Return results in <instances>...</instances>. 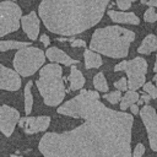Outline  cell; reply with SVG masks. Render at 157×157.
<instances>
[{"mask_svg": "<svg viewBox=\"0 0 157 157\" xmlns=\"http://www.w3.org/2000/svg\"><path fill=\"white\" fill-rule=\"evenodd\" d=\"M18 88H21L20 75L15 70L0 64V90L17 91Z\"/></svg>", "mask_w": 157, "mask_h": 157, "instance_id": "11", "label": "cell"}, {"mask_svg": "<svg viewBox=\"0 0 157 157\" xmlns=\"http://www.w3.org/2000/svg\"><path fill=\"white\" fill-rule=\"evenodd\" d=\"M93 86L98 92H108L109 87H108V82L103 72H98L93 77Z\"/></svg>", "mask_w": 157, "mask_h": 157, "instance_id": "21", "label": "cell"}, {"mask_svg": "<svg viewBox=\"0 0 157 157\" xmlns=\"http://www.w3.org/2000/svg\"><path fill=\"white\" fill-rule=\"evenodd\" d=\"M140 118L146 128L148 144L152 151L157 152V113L153 107L145 104L140 109Z\"/></svg>", "mask_w": 157, "mask_h": 157, "instance_id": "8", "label": "cell"}, {"mask_svg": "<svg viewBox=\"0 0 157 157\" xmlns=\"http://www.w3.org/2000/svg\"><path fill=\"white\" fill-rule=\"evenodd\" d=\"M108 16L117 23H126V25H139L140 23V18L134 12L108 10Z\"/></svg>", "mask_w": 157, "mask_h": 157, "instance_id": "14", "label": "cell"}, {"mask_svg": "<svg viewBox=\"0 0 157 157\" xmlns=\"http://www.w3.org/2000/svg\"><path fill=\"white\" fill-rule=\"evenodd\" d=\"M153 71L157 74V55H156V61H155V66H153Z\"/></svg>", "mask_w": 157, "mask_h": 157, "instance_id": "34", "label": "cell"}, {"mask_svg": "<svg viewBox=\"0 0 157 157\" xmlns=\"http://www.w3.org/2000/svg\"><path fill=\"white\" fill-rule=\"evenodd\" d=\"M83 59H85V67L86 69H97L102 66V56L91 49H86L83 53Z\"/></svg>", "mask_w": 157, "mask_h": 157, "instance_id": "17", "label": "cell"}, {"mask_svg": "<svg viewBox=\"0 0 157 157\" xmlns=\"http://www.w3.org/2000/svg\"><path fill=\"white\" fill-rule=\"evenodd\" d=\"M131 2L132 0H117V6L120 9V10H129L130 6H131Z\"/></svg>", "mask_w": 157, "mask_h": 157, "instance_id": "27", "label": "cell"}, {"mask_svg": "<svg viewBox=\"0 0 157 157\" xmlns=\"http://www.w3.org/2000/svg\"><path fill=\"white\" fill-rule=\"evenodd\" d=\"M153 81L156 82V87H157V74H156V75L153 76Z\"/></svg>", "mask_w": 157, "mask_h": 157, "instance_id": "36", "label": "cell"}, {"mask_svg": "<svg viewBox=\"0 0 157 157\" xmlns=\"http://www.w3.org/2000/svg\"><path fill=\"white\" fill-rule=\"evenodd\" d=\"M45 56L50 61L58 63V64H64L65 66H70V65H74V64L78 63L77 60L70 58L66 53H64L61 49H59L56 47H49L45 52Z\"/></svg>", "mask_w": 157, "mask_h": 157, "instance_id": "13", "label": "cell"}, {"mask_svg": "<svg viewBox=\"0 0 157 157\" xmlns=\"http://www.w3.org/2000/svg\"><path fill=\"white\" fill-rule=\"evenodd\" d=\"M103 98H104L105 101H108L110 104H117L118 102L121 101V91L117 90V91L105 93V94H103Z\"/></svg>", "mask_w": 157, "mask_h": 157, "instance_id": "22", "label": "cell"}, {"mask_svg": "<svg viewBox=\"0 0 157 157\" xmlns=\"http://www.w3.org/2000/svg\"><path fill=\"white\" fill-rule=\"evenodd\" d=\"M65 38H58V40H64ZM70 40V44L71 47H86V42L83 39H67Z\"/></svg>", "mask_w": 157, "mask_h": 157, "instance_id": "28", "label": "cell"}, {"mask_svg": "<svg viewBox=\"0 0 157 157\" xmlns=\"http://www.w3.org/2000/svg\"><path fill=\"white\" fill-rule=\"evenodd\" d=\"M147 5L148 6H152V7H157V0H148Z\"/></svg>", "mask_w": 157, "mask_h": 157, "instance_id": "32", "label": "cell"}, {"mask_svg": "<svg viewBox=\"0 0 157 157\" xmlns=\"http://www.w3.org/2000/svg\"><path fill=\"white\" fill-rule=\"evenodd\" d=\"M114 87L119 91H128L129 90V86H128V78L125 77H120L118 81L114 82Z\"/></svg>", "mask_w": 157, "mask_h": 157, "instance_id": "25", "label": "cell"}, {"mask_svg": "<svg viewBox=\"0 0 157 157\" xmlns=\"http://www.w3.org/2000/svg\"><path fill=\"white\" fill-rule=\"evenodd\" d=\"M22 10L12 0L0 2V38L16 32L21 26Z\"/></svg>", "mask_w": 157, "mask_h": 157, "instance_id": "7", "label": "cell"}, {"mask_svg": "<svg viewBox=\"0 0 157 157\" xmlns=\"http://www.w3.org/2000/svg\"><path fill=\"white\" fill-rule=\"evenodd\" d=\"M144 103H145V102H144V101H142V98H141V97H140V98H139V101H137V102H136V104H137V105H142V104H144Z\"/></svg>", "mask_w": 157, "mask_h": 157, "instance_id": "33", "label": "cell"}, {"mask_svg": "<svg viewBox=\"0 0 157 157\" xmlns=\"http://www.w3.org/2000/svg\"><path fill=\"white\" fill-rule=\"evenodd\" d=\"M140 97L142 98V101H144L146 104H148V102L152 99V98H151V96H150V94H147V93H144V94H141Z\"/></svg>", "mask_w": 157, "mask_h": 157, "instance_id": "31", "label": "cell"}, {"mask_svg": "<svg viewBox=\"0 0 157 157\" xmlns=\"http://www.w3.org/2000/svg\"><path fill=\"white\" fill-rule=\"evenodd\" d=\"M40 42H42V44H43L44 47H49L50 39H49V37H48L47 34H42V36H40Z\"/></svg>", "mask_w": 157, "mask_h": 157, "instance_id": "29", "label": "cell"}, {"mask_svg": "<svg viewBox=\"0 0 157 157\" xmlns=\"http://www.w3.org/2000/svg\"><path fill=\"white\" fill-rule=\"evenodd\" d=\"M32 86L33 82L28 81L25 86V92H23V97H25V113L27 115L31 114L32 112V105H33V96H32Z\"/></svg>", "mask_w": 157, "mask_h": 157, "instance_id": "19", "label": "cell"}, {"mask_svg": "<svg viewBox=\"0 0 157 157\" xmlns=\"http://www.w3.org/2000/svg\"><path fill=\"white\" fill-rule=\"evenodd\" d=\"M10 157H22V156H18V155H10Z\"/></svg>", "mask_w": 157, "mask_h": 157, "instance_id": "37", "label": "cell"}, {"mask_svg": "<svg viewBox=\"0 0 157 157\" xmlns=\"http://www.w3.org/2000/svg\"><path fill=\"white\" fill-rule=\"evenodd\" d=\"M140 2H141L142 5H145V4H147V2H148V0H140Z\"/></svg>", "mask_w": 157, "mask_h": 157, "instance_id": "35", "label": "cell"}, {"mask_svg": "<svg viewBox=\"0 0 157 157\" xmlns=\"http://www.w3.org/2000/svg\"><path fill=\"white\" fill-rule=\"evenodd\" d=\"M140 98V94L136 92V91H126L125 96L121 97V101H120V110L125 112L131 104H135Z\"/></svg>", "mask_w": 157, "mask_h": 157, "instance_id": "18", "label": "cell"}, {"mask_svg": "<svg viewBox=\"0 0 157 157\" xmlns=\"http://www.w3.org/2000/svg\"><path fill=\"white\" fill-rule=\"evenodd\" d=\"M114 71H125L129 90L136 91L145 85L147 74V61L144 58H134L131 60H123L114 66Z\"/></svg>", "mask_w": 157, "mask_h": 157, "instance_id": "6", "label": "cell"}, {"mask_svg": "<svg viewBox=\"0 0 157 157\" xmlns=\"http://www.w3.org/2000/svg\"><path fill=\"white\" fill-rule=\"evenodd\" d=\"M134 40L135 33L131 29L120 26H107L93 32L90 49L109 58H125Z\"/></svg>", "mask_w": 157, "mask_h": 157, "instance_id": "3", "label": "cell"}, {"mask_svg": "<svg viewBox=\"0 0 157 157\" xmlns=\"http://www.w3.org/2000/svg\"><path fill=\"white\" fill-rule=\"evenodd\" d=\"M49 124H50V117H48V115L25 117V118H21L18 121V126L27 135L44 132L49 128Z\"/></svg>", "mask_w": 157, "mask_h": 157, "instance_id": "10", "label": "cell"}, {"mask_svg": "<svg viewBox=\"0 0 157 157\" xmlns=\"http://www.w3.org/2000/svg\"><path fill=\"white\" fill-rule=\"evenodd\" d=\"M21 117L20 112L10 105L0 104V131L6 136H11L15 126L18 124Z\"/></svg>", "mask_w": 157, "mask_h": 157, "instance_id": "9", "label": "cell"}, {"mask_svg": "<svg viewBox=\"0 0 157 157\" xmlns=\"http://www.w3.org/2000/svg\"><path fill=\"white\" fill-rule=\"evenodd\" d=\"M99 98L97 91L81 90L59 105V114L83 121L72 130L45 132L38 144L43 157H132V114L110 109Z\"/></svg>", "mask_w": 157, "mask_h": 157, "instance_id": "1", "label": "cell"}, {"mask_svg": "<svg viewBox=\"0 0 157 157\" xmlns=\"http://www.w3.org/2000/svg\"><path fill=\"white\" fill-rule=\"evenodd\" d=\"M67 80H69V82H70V90H71V91L82 90V87H83V85H85V82H86V80H85V77H83V75H82V72H81L78 69H76L75 66L71 67L70 75H69Z\"/></svg>", "mask_w": 157, "mask_h": 157, "instance_id": "15", "label": "cell"}, {"mask_svg": "<svg viewBox=\"0 0 157 157\" xmlns=\"http://www.w3.org/2000/svg\"><path fill=\"white\" fill-rule=\"evenodd\" d=\"M45 54L42 49L37 47L28 45L26 48L18 49L13 56L15 71L23 77L31 76L42 69L45 61Z\"/></svg>", "mask_w": 157, "mask_h": 157, "instance_id": "5", "label": "cell"}, {"mask_svg": "<svg viewBox=\"0 0 157 157\" xmlns=\"http://www.w3.org/2000/svg\"><path fill=\"white\" fill-rule=\"evenodd\" d=\"M12 1H13V0H12Z\"/></svg>", "mask_w": 157, "mask_h": 157, "instance_id": "39", "label": "cell"}, {"mask_svg": "<svg viewBox=\"0 0 157 157\" xmlns=\"http://www.w3.org/2000/svg\"><path fill=\"white\" fill-rule=\"evenodd\" d=\"M156 50H157V37L155 34L146 36L137 48V52L140 54H145V55H148Z\"/></svg>", "mask_w": 157, "mask_h": 157, "instance_id": "16", "label": "cell"}, {"mask_svg": "<svg viewBox=\"0 0 157 157\" xmlns=\"http://www.w3.org/2000/svg\"><path fill=\"white\" fill-rule=\"evenodd\" d=\"M130 112H131V114L132 115H136V114H140V109H139V105L135 103V104H131L130 107Z\"/></svg>", "mask_w": 157, "mask_h": 157, "instance_id": "30", "label": "cell"}, {"mask_svg": "<svg viewBox=\"0 0 157 157\" xmlns=\"http://www.w3.org/2000/svg\"><path fill=\"white\" fill-rule=\"evenodd\" d=\"M144 153H145V146H144V144L139 142L132 151V157H142Z\"/></svg>", "mask_w": 157, "mask_h": 157, "instance_id": "26", "label": "cell"}, {"mask_svg": "<svg viewBox=\"0 0 157 157\" xmlns=\"http://www.w3.org/2000/svg\"><path fill=\"white\" fill-rule=\"evenodd\" d=\"M36 86L47 105H59L66 94L63 80V67L55 63L44 65L39 70V78L36 81Z\"/></svg>", "mask_w": 157, "mask_h": 157, "instance_id": "4", "label": "cell"}, {"mask_svg": "<svg viewBox=\"0 0 157 157\" xmlns=\"http://www.w3.org/2000/svg\"><path fill=\"white\" fill-rule=\"evenodd\" d=\"M142 90L151 96L152 99H157V87L152 85V82H145V85L142 86Z\"/></svg>", "mask_w": 157, "mask_h": 157, "instance_id": "24", "label": "cell"}, {"mask_svg": "<svg viewBox=\"0 0 157 157\" xmlns=\"http://www.w3.org/2000/svg\"><path fill=\"white\" fill-rule=\"evenodd\" d=\"M39 23L40 18L34 11H31L29 13L21 17V26L27 37L31 40H36L39 36Z\"/></svg>", "mask_w": 157, "mask_h": 157, "instance_id": "12", "label": "cell"}, {"mask_svg": "<svg viewBox=\"0 0 157 157\" xmlns=\"http://www.w3.org/2000/svg\"><path fill=\"white\" fill-rule=\"evenodd\" d=\"M110 0H42L39 18L48 31L60 36H76L96 26Z\"/></svg>", "mask_w": 157, "mask_h": 157, "instance_id": "2", "label": "cell"}, {"mask_svg": "<svg viewBox=\"0 0 157 157\" xmlns=\"http://www.w3.org/2000/svg\"><path fill=\"white\" fill-rule=\"evenodd\" d=\"M144 21L145 22H156L157 21V12L155 10V7L150 6L145 13H144Z\"/></svg>", "mask_w": 157, "mask_h": 157, "instance_id": "23", "label": "cell"}, {"mask_svg": "<svg viewBox=\"0 0 157 157\" xmlns=\"http://www.w3.org/2000/svg\"><path fill=\"white\" fill-rule=\"evenodd\" d=\"M134 1H136V0H132V2H134Z\"/></svg>", "mask_w": 157, "mask_h": 157, "instance_id": "38", "label": "cell"}, {"mask_svg": "<svg viewBox=\"0 0 157 157\" xmlns=\"http://www.w3.org/2000/svg\"><path fill=\"white\" fill-rule=\"evenodd\" d=\"M28 42H20V40H0V52H7L12 49H22L28 47Z\"/></svg>", "mask_w": 157, "mask_h": 157, "instance_id": "20", "label": "cell"}]
</instances>
